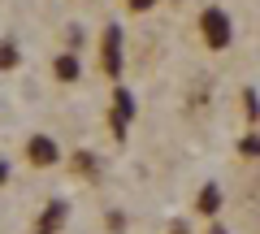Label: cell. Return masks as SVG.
I'll return each mask as SVG.
<instances>
[{
  "instance_id": "1",
  "label": "cell",
  "mask_w": 260,
  "mask_h": 234,
  "mask_svg": "<svg viewBox=\"0 0 260 234\" xmlns=\"http://www.w3.org/2000/svg\"><path fill=\"white\" fill-rule=\"evenodd\" d=\"M200 35H204V44L213 48V52H221V48H230V13L225 9H204V18H200Z\"/></svg>"
},
{
  "instance_id": "2",
  "label": "cell",
  "mask_w": 260,
  "mask_h": 234,
  "mask_svg": "<svg viewBox=\"0 0 260 234\" xmlns=\"http://www.w3.org/2000/svg\"><path fill=\"white\" fill-rule=\"evenodd\" d=\"M100 56H104V74L117 78V74H121V26H117V22H109V26H104Z\"/></svg>"
},
{
  "instance_id": "3",
  "label": "cell",
  "mask_w": 260,
  "mask_h": 234,
  "mask_svg": "<svg viewBox=\"0 0 260 234\" xmlns=\"http://www.w3.org/2000/svg\"><path fill=\"white\" fill-rule=\"evenodd\" d=\"M130 117H135V95H130L126 87H117V91H113V113H109L113 135H117V139H126V130H130Z\"/></svg>"
},
{
  "instance_id": "4",
  "label": "cell",
  "mask_w": 260,
  "mask_h": 234,
  "mask_svg": "<svg viewBox=\"0 0 260 234\" xmlns=\"http://www.w3.org/2000/svg\"><path fill=\"white\" fill-rule=\"evenodd\" d=\"M26 160H30V165H39V169H48V165L61 160V148H56L48 135H35V139H26Z\"/></svg>"
},
{
  "instance_id": "5",
  "label": "cell",
  "mask_w": 260,
  "mask_h": 234,
  "mask_svg": "<svg viewBox=\"0 0 260 234\" xmlns=\"http://www.w3.org/2000/svg\"><path fill=\"white\" fill-rule=\"evenodd\" d=\"M65 217H70V204H65V199H52V204L39 213V234H56L65 225Z\"/></svg>"
},
{
  "instance_id": "6",
  "label": "cell",
  "mask_w": 260,
  "mask_h": 234,
  "mask_svg": "<svg viewBox=\"0 0 260 234\" xmlns=\"http://www.w3.org/2000/svg\"><path fill=\"white\" fill-rule=\"evenodd\" d=\"M52 74H56V83H78L83 65H78V56H74V52H61V56L52 61Z\"/></svg>"
},
{
  "instance_id": "7",
  "label": "cell",
  "mask_w": 260,
  "mask_h": 234,
  "mask_svg": "<svg viewBox=\"0 0 260 234\" xmlns=\"http://www.w3.org/2000/svg\"><path fill=\"white\" fill-rule=\"evenodd\" d=\"M195 208H200V213H204L208 221H213V213H217V208H221V191H217L213 182H208V187L200 191V199H195Z\"/></svg>"
},
{
  "instance_id": "8",
  "label": "cell",
  "mask_w": 260,
  "mask_h": 234,
  "mask_svg": "<svg viewBox=\"0 0 260 234\" xmlns=\"http://www.w3.org/2000/svg\"><path fill=\"white\" fill-rule=\"evenodd\" d=\"M18 61H22V56H18V44H13V39H5V44H0V70H13Z\"/></svg>"
},
{
  "instance_id": "9",
  "label": "cell",
  "mask_w": 260,
  "mask_h": 234,
  "mask_svg": "<svg viewBox=\"0 0 260 234\" xmlns=\"http://www.w3.org/2000/svg\"><path fill=\"white\" fill-rule=\"evenodd\" d=\"M70 165H74L78 174H95V156H91V152H74V156H70Z\"/></svg>"
},
{
  "instance_id": "10",
  "label": "cell",
  "mask_w": 260,
  "mask_h": 234,
  "mask_svg": "<svg viewBox=\"0 0 260 234\" xmlns=\"http://www.w3.org/2000/svg\"><path fill=\"white\" fill-rule=\"evenodd\" d=\"M239 152H243V156H260V135H247V139H239Z\"/></svg>"
},
{
  "instance_id": "11",
  "label": "cell",
  "mask_w": 260,
  "mask_h": 234,
  "mask_svg": "<svg viewBox=\"0 0 260 234\" xmlns=\"http://www.w3.org/2000/svg\"><path fill=\"white\" fill-rule=\"evenodd\" d=\"M243 104H247V117L256 122V117H260V100H256V91H243Z\"/></svg>"
},
{
  "instance_id": "12",
  "label": "cell",
  "mask_w": 260,
  "mask_h": 234,
  "mask_svg": "<svg viewBox=\"0 0 260 234\" xmlns=\"http://www.w3.org/2000/svg\"><path fill=\"white\" fill-rule=\"evenodd\" d=\"M126 5H130V9H135V13H148L152 5H156V0H126Z\"/></svg>"
},
{
  "instance_id": "13",
  "label": "cell",
  "mask_w": 260,
  "mask_h": 234,
  "mask_svg": "<svg viewBox=\"0 0 260 234\" xmlns=\"http://www.w3.org/2000/svg\"><path fill=\"white\" fill-rule=\"evenodd\" d=\"M169 234H186V225H182V221H174V230H169Z\"/></svg>"
},
{
  "instance_id": "14",
  "label": "cell",
  "mask_w": 260,
  "mask_h": 234,
  "mask_svg": "<svg viewBox=\"0 0 260 234\" xmlns=\"http://www.w3.org/2000/svg\"><path fill=\"white\" fill-rule=\"evenodd\" d=\"M5 178H9V169H5V160H0V182H5Z\"/></svg>"
},
{
  "instance_id": "15",
  "label": "cell",
  "mask_w": 260,
  "mask_h": 234,
  "mask_svg": "<svg viewBox=\"0 0 260 234\" xmlns=\"http://www.w3.org/2000/svg\"><path fill=\"white\" fill-rule=\"evenodd\" d=\"M208 234H225V230H221V225H208Z\"/></svg>"
}]
</instances>
